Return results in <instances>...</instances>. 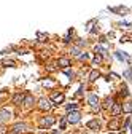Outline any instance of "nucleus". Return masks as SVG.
<instances>
[{
  "label": "nucleus",
  "mask_w": 132,
  "mask_h": 134,
  "mask_svg": "<svg viewBox=\"0 0 132 134\" xmlns=\"http://www.w3.org/2000/svg\"><path fill=\"white\" fill-rule=\"evenodd\" d=\"M88 102H89V105H91L94 110H99V109H100V102H99V97H97L95 94H91V96L88 97Z\"/></svg>",
  "instance_id": "f257e3e1"
},
{
  "label": "nucleus",
  "mask_w": 132,
  "mask_h": 134,
  "mask_svg": "<svg viewBox=\"0 0 132 134\" xmlns=\"http://www.w3.org/2000/svg\"><path fill=\"white\" fill-rule=\"evenodd\" d=\"M54 121H56V118H54V116H45V118H41L40 125H41L43 128H45V126L48 128V126H51V125H53Z\"/></svg>",
  "instance_id": "f03ea898"
},
{
  "label": "nucleus",
  "mask_w": 132,
  "mask_h": 134,
  "mask_svg": "<svg viewBox=\"0 0 132 134\" xmlns=\"http://www.w3.org/2000/svg\"><path fill=\"white\" fill-rule=\"evenodd\" d=\"M51 100L54 104H61V102H64V94L62 93H53L51 94Z\"/></svg>",
  "instance_id": "7ed1b4c3"
},
{
  "label": "nucleus",
  "mask_w": 132,
  "mask_h": 134,
  "mask_svg": "<svg viewBox=\"0 0 132 134\" xmlns=\"http://www.w3.org/2000/svg\"><path fill=\"white\" fill-rule=\"evenodd\" d=\"M67 121H69V123H78V121H80V113H78V112H72V113L67 116Z\"/></svg>",
  "instance_id": "20e7f679"
},
{
  "label": "nucleus",
  "mask_w": 132,
  "mask_h": 134,
  "mask_svg": "<svg viewBox=\"0 0 132 134\" xmlns=\"http://www.w3.org/2000/svg\"><path fill=\"white\" fill-rule=\"evenodd\" d=\"M57 65H59V67H62V69H67V67L70 65V62H69V59H67V58H59Z\"/></svg>",
  "instance_id": "39448f33"
},
{
  "label": "nucleus",
  "mask_w": 132,
  "mask_h": 134,
  "mask_svg": "<svg viewBox=\"0 0 132 134\" xmlns=\"http://www.w3.org/2000/svg\"><path fill=\"white\" fill-rule=\"evenodd\" d=\"M121 110H123V105L116 102V104L111 107V115H113V116H116V115H119V112H121Z\"/></svg>",
  "instance_id": "423d86ee"
},
{
  "label": "nucleus",
  "mask_w": 132,
  "mask_h": 134,
  "mask_svg": "<svg viewBox=\"0 0 132 134\" xmlns=\"http://www.w3.org/2000/svg\"><path fill=\"white\" fill-rule=\"evenodd\" d=\"M10 115H11V112H10V110H7V109L0 110V121H5L7 118H10Z\"/></svg>",
  "instance_id": "0eeeda50"
},
{
  "label": "nucleus",
  "mask_w": 132,
  "mask_h": 134,
  "mask_svg": "<svg viewBox=\"0 0 132 134\" xmlns=\"http://www.w3.org/2000/svg\"><path fill=\"white\" fill-rule=\"evenodd\" d=\"M49 107H51V104H49L48 99H40V109L41 110H48Z\"/></svg>",
  "instance_id": "6e6552de"
},
{
  "label": "nucleus",
  "mask_w": 132,
  "mask_h": 134,
  "mask_svg": "<svg viewBox=\"0 0 132 134\" xmlns=\"http://www.w3.org/2000/svg\"><path fill=\"white\" fill-rule=\"evenodd\" d=\"M88 128H91V129H100V123H99L97 120H91V121H88Z\"/></svg>",
  "instance_id": "1a4fd4ad"
},
{
  "label": "nucleus",
  "mask_w": 132,
  "mask_h": 134,
  "mask_svg": "<svg viewBox=\"0 0 132 134\" xmlns=\"http://www.w3.org/2000/svg\"><path fill=\"white\" fill-rule=\"evenodd\" d=\"M108 129H113V131L119 129V121H118V120H111V121L108 123Z\"/></svg>",
  "instance_id": "9d476101"
},
{
  "label": "nucleus",
  "mask_w": 132,
  "mask_h": 134,
  "mask_svg": "<svg viewBox=\"0 0 132 134\" xmlns=\"http://www.w3.org/2000/svg\"><path fill=\"white\" fill-rule=\"evenodd\" d=\"M116 58L119 59V61H126V62H129V56L126 54V53H123V51H116Z\"/></svg>",
  "instance_id": "9b49d317"
},
{
  "label": "nucleus",
  "mask_w": 132,
  "mask_h": 134,
  "mask_svg": "<svg viewBox=\"0 0 132 134\" xmlns=\"http://www.w3.org/2000/svg\"><path fill=\"white\" fill-rule=\"evenodd\" d=\"M123 112H126V113L132 112V102H130V100H127V102L123 104Z\"/></svg>",
  "instance_id": "f8f14e48"
},
{
  "label": "nucleus",
  "mask_w": 132,
  "mask_h": 134,
  "mask_svg": "<svg viewBox=\"0 0 132 134\" xmlns=\"http://www.w3.org/2000/svg\"><path fill=\"white\" fill-rule=\"evenodd\" d=\"M24 96H26V94H21V93H18V94H16V96L13 97V102H14V104H19V102H24Z\"/></svg>",
  "instance_id": "ddd939ff"
},
{
  "label": "nucleus",
  "mask_w": 132,
  "mask_h": 134,
  "mask_svg": "<svg viewBox=\"0 0 132 134\" xmlns=\"http://www.w3.org/2000/svg\"><path fill=\"white\" fill-rule=\"evenodd\" d=\"M115 104H116V102L113 100V97H107V99H105V104H104V107H105V109H111Z\"/></svg>",
  "instance_id": "4468645a"
},
{
  "label": "nucleus",
  "mask_w": 132,
  "mask_h": 134,
  "mask_svg": "<svg viewBox=\"0 0 132 134\" xmlns=\"http://www.w3.org/2000/svg\"><path fill=\"white\" fill-rule=\"evenodd\" d=\"M26 128H27V125H26V123H16L13 129H14V132H19V131H24Z\"/></svg>",
  "instance_id": "2eb2a0df"
},
{
  "label": "nucleus",
  "mask_w": 132,
  "mask_h": 134,
  "mask_svg": "<svg viewBox=\"0 0 132 134\" xmlns=\"http://www.w3.org/2000/svg\"><path fill=\"white\" fill-rule=\"evenodd\" d=\"M24 104H26V105H32V104H34V97H32V94L27 93V94L24 96Z\"/></svg>",
  "instance_id": "dca6fc26"
},
{
  "label": "nucleus",
  "mask_w": 132,
  "mask_h": 134,
  "mask_svg": "<svg viewBox=\"0 0 132 134\" xmlns=\"http://www.w3.org/2000/svg\"><path fill=\"white\" fill-rule=\"evenodd\" d=\"M95 54H107V48L97 45V46H95Z\"/></svg>",
  "instance_id": "f3484780"
},
{
  "label": "nucleus",
  "mask_w": 132,
  "mask_h": 134,
  "mask_svg": "<svg viewBox=\"0 0 132 134\" xmlns=\"http://www.w3.org/2000/svg\"><path fill=\"white\" fill-rule=\"evenodd\" d=\"M99 77H100V74H99V70H92L91 74H89V80L91 81H95Z\"/></svg>",
  "instance_id": "a211bd4d"
},
{
  "label": "nucleus",
  "mask_w": 132,
  "mask_h": 134,
  "mask_svg": "<svg viewBox=\"0 0 132 134\" xmlns=\"http://www.w3.org/2000/svg\"><path fill=\"white\" fill-rule=\"evenodd\" d=\"M121 94H123L124 97L129 96V91H127V86H126V85H123V88H121Z\"/></svg>",
  "instance_id": "6ab92c4d"
},
{
  "label": "nucleus",
  "mask_w": 132,
  "mask_h": 134,
  "mask_svg": "<svg viewBox=\"0 0 132 134\" xmlns=\"http://www.w3.org/2000/svg\"><path fill=\"white\" fill-rule=\"evenodd\" d=\"M124 77L129 78V80H132V69H127V70L124 72Z\"/></svg>",
  "instance_id": "aec40b11"
},
{
  "label": "nucleus",
  "mask_w": 132,
  "mask_h": 134,
  "mask_svg": "<svg viewBox=\"0 0 132 134\" xmlns=\"http://www.w3.org/2000/svg\"><path fill=\"white\" fill-rule=\"evenodd\" d=\"M100 61H102V58H100V54H95V58H94V64H100Z\"/></svg>",
  "instance_id": "412c9836"
},
{
  "label": "nucleus",
  "mask_w": 132,
  "mask_h": 134,
  "mask_svg": "<svg viewBox=\"0 0 132 134\" xmlns=\"http://www.w3.org/2000/svg\"><path fill=\"white\" fill-rule=\"evenodd\" d=\"M72 54H73V56H80V48H76V46L72 48Z\"/></svg>",
  "instance_id": "4be33fe9"
},
{
  "label": "nucleus",
  "mask_w": 132,
  "mask_h": 134,
  "mask_svg": "<svg viewBox=\"0 0 132 134\" xmlns=\"http://www.w3.org/2000/svg\"><path fill=\"white\" fill-rule=\"evenodd\" d=\"M75 109H76V104H69V105H67V110H69V112H72V110H75Z\"/></svg>",
  "instance_id": "5701e85b"
},
{
  "label": "nucleus",
  "mask_w": 132,
  "mask_h": 134,
  "mask_svg": "<svg viewBox=\"0 0 132 134\" xmlns=\"http://www.w3.org/2000/svg\"><path fill=\"white\" fill-rule=\"evenodd\" d=\"M65 123H67V120L62 118V121H61V129H64V128H65Z\"/></svg>",
  "instance_id": "b1692460"
},
{
  "label": "nucleus",
  "mask_w": 132,
  "mask_h": 134,
  "mask_svg": "<svg viewBox=\"0 0 132 134\" xmlns=\"http://www.w3.org/2000/svg\"><path fill=\"white\" fill-rule=\"evenodd\" d=\"M80 59H88V54L85 53V54H80Z\"/></svg>",
  "instance_id": "393cba45"
},
{
  "label": "nucleus",
  "mask_w": 132,
  "mask_h": 134,
  "mask_svg": "<svg viewBox=\"0 0 132 134\" xmlns=\"http://www.w3.org/2000/svg\"><path fill=\"white\" fill-rule=\"evenodd\" d=\"M85 43H86V42H85V40H80V42H78V46H83V45H85Z\"/></svg>",
  "instance_id": "a878e982"
},
{
  "label": "nucleus",
  "mask_w": 132,
  "mask_h": 134,
  "mask_svg": "<svg viewBox=\"0 0 132 134\" xmlns=\"http://www.w3.org/2000/svg\"><path fill=\"white\" fill-rule=\"evenodd\" d=\"M10 134H18V132H14V131H13V132H10Z\"/></svg>",
  "instance_id": "bb28decb"
},
{
  "label": "nucleus",
  "mask_w": 132,
  "mask_h": 134,
  "mask_svg": "<svg viewBox=\"0 0 132 134\" xmlns=\"http://www.w3.org/2000/svg\"><path fill=\"white\" fill-rule=\"evenodd\" d=\"M130 129H132V126H130Z\"/></svg>",
  "instance_id": "cd10ccee"
}]
</instances>
